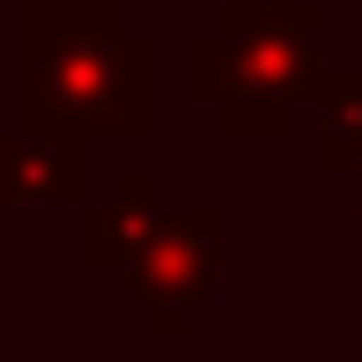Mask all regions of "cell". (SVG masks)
I'll return each mask as SVG.
<instances>
[{"mask_svg": "<svg viewBox=\"0 0 362 362\" xmlns=\"http://www.w3.org/2000/svg\"><path fill=\"white\" fill-rule=\"evenodd\" d=\"M310 45H318V23H259L252 45H200V89L215 81L229 96V126L237 134H281L288 104L310 89Z\"/></svg>", "mask_w": 362, "mask_h": 362, "instance_id": "6da1fadb", "label": "cell"}, {"mask_svg": "<svg viewBox=\"0 0 362 362\" xmlns=\"http://www.w3.org/2000/svg\"><path fill=\"white\" fill-rule=\"evenodd\" d=\"M310 96H318V156H325V170H362V67L318 74Z\"/></svg>", "mask_w": 362, "mask_h": 362, "instance_id": "7a4b0ae2", "label": "cell"}, {"mask_svg": "<svg viewBox=\"0 0 362 362\" xmlns=\"http://www.w3.org/2000/svg\"><path fill=\"white\" fill-rule=\"evenodd\" d=\"M237 15H259V23H318L310 0H237Z\"/></svg>", "mask_w": 362, "mask_h": 362, "instance_id": "3957f363", "label": "cell"}, {"mask_svg": "<svg viewBox=\"0 0 362 362\" xmlns=\"http://www.w3.org/2000/svg\"><path fill=\"white\" fill-rule=\"evenodd\" d=\"M355 222H362V207H355ZM355 259H362V237H355Z\"/></svg>", "mask_w": 362, "mask_h": 362, "instance_id": "277c9868", "label": "cell"}]
</instances>
